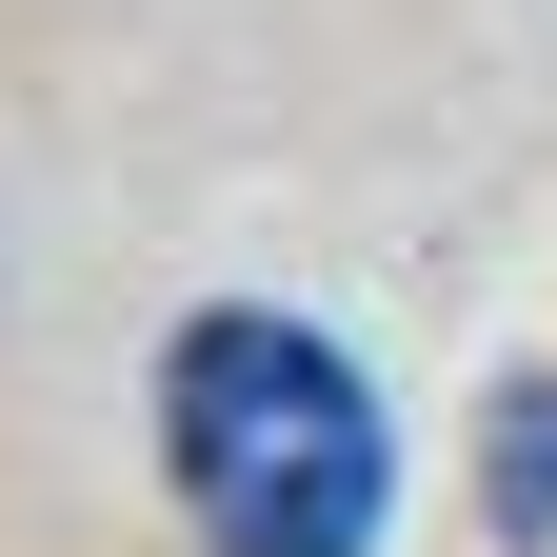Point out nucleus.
Segmentation results:
<instances>
[{"mask_svg":"<svg viewBox=\"0 0 557 557\" xmlns=\"http://www.w3.org/2000/svg\"><path fill=\"white\" fill-rule=\"evenodd\" d=\"M160 478L220 557H379L398 518V418L278 299H199L160 338Z\"/></svg>","mask_w":557,"mask_h":557,"instance_id":"nucleus-1","label":"nucleus"},{"mask_svg":"<svg viewBox=\"0 0 557 557\" xmlns=\"http://www.w3.org/2000/svg\"><path fill=\"white\" fill-rule=\"evenodd\" d=\"M478 518H498V557H557V379H498V418H478Z\"/></svg>","mask_w":557,"mask_h":557,"instance_id":"nucleus-2","label":"nucleus"}]
</instances>
